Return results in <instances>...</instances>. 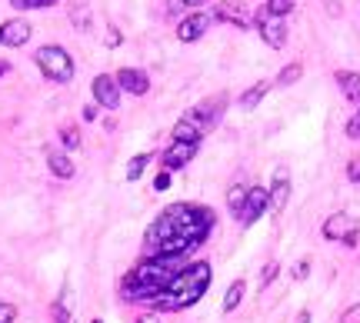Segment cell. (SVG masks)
Listing matches in <instances>:
<instances>
[{
	"label": "cell",
	"mask_w": 360,
	"mask_h": 323,
	"mask_svg": "<svg viewBox=\"0 0 360 323\" xmlns=\"http://www.w3.org/2000/svg\"><path fill=\"white\" fill-rule=\"evenodd\" d=\"M294 323H310V310H300V313H297V320Z\"/></svg>",
	"instance_id": "cell-36"
},
{
	"label": "cell",
	"mask_w": 360,
	"mask_h": 323,
	"mask_svg": "<svg viewBox=\"0 0 360 323\" xmlns=\"http://www.w3.org/2000/svg\"><path fill=\"white\" fill-rule=\"evenodd\" d=\"M94 100H97V107H103V110H117L120 107V87H117V80L110 74L94 77Z\"/></svg>",
	"instance_id": "cell-8"
},
{
	"label": "cell",
	"mask_w": 360,
	"mask_h": 323,
	"mask_svg": "<svg viewBox=\"0 0 360 323\" xmlns=\"http://www.w3.org/2000/svg\"><path fill=\"white\" fill-rule=\"evenodd\" d=\"M34 60H37L40 74L47 80H53V83H70L74 80V60L60 44H44L34 53Z\"/></svg>",
	"instance_id": "cell-4"
},
{
	"label": "cell",
	"mask_w": 360,
	"mask_h": 323,
	"mask_svg": "<svg viewBox=\"0 0 360 323\" xmlns=\"http://www.w3.org/2000/svg\"><path fill=\"white\" fill-rule=\"evenodd\" d=\"M147 164H151V153H137V157L127 164V180H140Z\"/></svg>",
	"instance_id": "cell-21"
},
{
	"label": "cell",
	"mask_w": 360,
	"mask_h": 323,
	"mask_svg": "<svg viewBox=\"0 0 360 323\" xmlns=\"http://www.w3.org/2000/svg\"><path fill=\"white\" fill-rule=\"evenodd\" d=\"M10 7H17V10H47V7H57V0H10Z\"/></svg>",
	"instance_id": "cell-24"
},
{
	"label": "cell",
	"mask_w": 360,
	"mask_h": 323,
	"mask_svg": "<svg viewBox=\"0 0 360 323\" xmlns=\"http://www.w3.org/2000/svg\"><path fill=\"white\" fill-rule=\"evenodd\" d=\"M10 74V60H0V77Z\"/></svg>",
	"instance_id": "cell-38"
},
{
	"label": "cell",
	"mask_w": 360,
	"mask_h": 323,
	"mask_svg": "<svg viewBox=\"0 0 360 323\" xmlns=\"http://www.w3.org/2000/svg\"><path fill=\"white\" fill-rule=\"evenodd\" d=\"M267 207H270L267 187H250V190H247V200H244V210H240V217H237V224H244V227L257 224Z\"/></svg>",
	"instance_id": "cell-7"
},
{
	"label": "cell",
	"mask_w": 360,
	"mask_h": 323,
	"mask_svg": "<svg viewBox=\"0 0 360 323\" xmlns=\"http://www.w3.org/2000/svg\"><path fill=\"white\" fill-rule=\"evenodd\" d=\"M344 130H347V137H350V140H360V110L350 117V120H347V127H344Z\"/></svg>",
	"instance_id": "cell-28"
},
{
	"label": "cell",
	"mask_w": 360,
	"mask_h": 323,
	"mask_svg": "<svg viewBox=\"0 0 360 323\" xmlns=\"http://www.w3.org/2000/svg\"><path fill=\"white\" fill-rule=\"evenodd\" d=\"M300 77H304V64H287L281 74H277V87H294Z\"/></svg>",
	"instance_id": "cell-20"
},
{
	"label": "cell",
	"mask_w": 360,
	"mask_h": 323,
	"mask_svg": "<svg viewBox=\"0 0 360 323\" xmlns=\"http://www.w3.org/2000/svg\"><path fill=\"white\" fill-rule=\"evenodd\" d=\"M207 287H210V263H207V260H197V263L183 267V270L170 280V287H167L164 297L151 300V303H154L157 310H183V307H194L197 300L204 297Z\"/></svg>",
	"instance_id": "cell-3"
},
{
	"label": "cell",
	"mask_w": 360,
	"mask_h": 323,
	"mask_svg": "<svg viewBox=\"0 0 360 323\" xmlns=\"http://www.w3.org/2000/svg\"><path fill=\"white\" fill-rule=\"evenodd\" d=\"M167 187H170V174H167V170H160V174L154 177V190L160 194V190H167Z\"/></svg>",
	"instance_id": "cell-31"
},
{
	"label": "cell",
	"mask_w": 360,
	"mask_h": 323,
	"mask_svg": "<svg viewBox=\"0 0 360 323\" xmlns=\"http://www.w3.org/2000/svg\"><path fill=\"white\" fill-rule=\"evenodd\" d=\"M307 274H310V260H300V263H297V267H294V280H307Z\"/></svg>",
	"instance_id": "cell-32"
},
{
	"label": "cell",
	"mask_w": 360,
	"mask_h": 323,
	"mask_svg": "<svg viewBox=\"0 0 360 323\" xmlns=\"http://www.w3.org/2000/svg\"><path fill=\"white\" fill-rule=\"evenodd\" d=\"M30 37H34V27L21 21V17L0 24V47H24Z\"/></svg>",
	"instance_id": "cell-9"
},
{
	"label": "cell",
	"mask_w": 360,
	"mask_h": 323,
	"mask_svg": "<svg viewBox=\"0 0 360 323\" xmlns=\"http://www.w3.org/2000/svg\"><path fill=\"white\" fill-rule=\"evenodd\" d=\"M117 87L120 90H127V94H133V97H144L147 90H151V80H147V74L144 70H133V67H124V70H117Z\"/></svg>",
	"instance_id": "cell-12"
},
{
	"label": "cell",
	"mask_w": 360,
	"mask_h": 323,
	"mask_svg": "<svg viewBox=\"0 0 360 323\" xmlns=\"http://www.w3.org/2000/svg\"><path fill=\"white\" fill-rule=\"evenodd\" d=\"M47 167H51V174L60 177V180H70V177H74V160H70L67 153H60V150H51Z\"/></svg>",
	"instance_id": "cell-16"
},
{
	"label": "cell",
	"mask_w": 360,
	"mask_h": 323,
	"mask_svg": "<svg viewBox=\"0 0 360 323\" xmlns=\"http://www.w3.org/2000/svg\"><path fill=\"white\" fill-rule=\"evenodd\" d=\"M277 270H281L277 263H267V267L260 270V287H263V290H267V287H270V283L277 280Z\"/></svg>",
	"instance_id": "cell-26"
},
{
	"label": "cell",
	"mask_w": 360,
	"mask_h": 323,
	"mask_svg": "<svg viewBox=\"0 0 360 323\" xmlns=\"http://www.w3.org/2000/svg\"><path fill=\"white\" fill-rule=\"evenodd\" d=\"M270 87H274V83H267V80H257V83L247 90V94H240V107H244V110H254L260 100L270 94Z\"/></svg>",
	"instance_id": "cell-17"
},
{
	"label": "cell",
	"mask_w": 360,
	"mask_h": 323,
	"mask_svg": "<svg viewBox=\"0 0 360 323\" xmlns=\"http://www.w3.org/2000/svg\"><path fill=\"white\" fill-rule=\"evenodd\" d=\"M347 180H354V183H360V157H354V160L347 164Z\"/></svg>",
	"instance_id": "cell-30"
},
{
	"label": "cell",
	"mask_w": 360,
	"mask_h": 323,
	"mask_svg": "<svg viewBox=\"0 0 360 323\" xmlns=\"http://www.w3.org/2000/svg\"><path fill=\"white\" fill-rule=\"evenodd\" d=\"M267 197H270V210L274 214H281L283 207H287V200H290V174H287V167L274 170V183H270Z\"/></svg>",
	"instance_id": "cell-11"
},
{
	"label": "cell",
	"mask_w": 360,
	"mask_h": 323,
	"mask_svg": "<svg viewBox=\"0 0 360 323\" xmlns=\"http://www.w3.org/2000/svg\"><path fill=\"white\" fill-rule=\"evenodd\" d=\"M180 260L183 257H170V260H144V263H137L133 267V274L124 280V297L127 300H157L167 294V287H170V280L183 270L180 267Z\"/></svg>",
	"instance_id": "cell-2"
},
{
	"label": "cell",
	"mask_w": 360,
	"mask_h": 323,
	"mask_svg": "<svg viewBox=\"0 0 360 323\" xmlns=\"http://www.w3.org/2000/svg\"><path fill=\"white\" fill-rule=\"evenodd\" d=\"M83 120H97V103H90V107H83Z\"/></svg>",
	"instance_id": "cell-35"
},
{
	"label": "cell",
	"mask_w": 360,
	"mask_h": 323,
	"mask_svg": "<svg viewBox=\"0 0 360 323\" xmlns=\"http://www.w3.org/2000/svg\"><path fill=\"white\" fill-rule=\"evenodd\" d=\"M214 224H217L214 210L201 203H170L147 230V247L157 260L187 257V250L201 247L210 237Z\"/></svg>",
	"instance_id": "cell-1"
},
{
	"label": "cell",
	"mask_w": 360,
	"mask_h": 323,
	"mask_svg": "<svg viewBox=\"0 0 360 323\" xmlns=\"http://www.w3.org/2000/svg\"><path fill=\"white\" fill-rule=\"evenodd\" d=\"M103 44H107V47H120V34H117V27H107V37H103Z\"/></svg>",
	"instance_id": "cell-33"
},
{
	"label": "cell",
	"mask_w": 360,
	"mask_h": 323,
	"mask_svg": "<svg viewBox=\"0 0 360 323\" xmlns=\"http://www.w3.org/2000/svg\"><path fill=\"white\" fill-rule=\"evenodd\" d=\"M244 200H247V187H240V183H233L231 190H227V207H231L233 220L240 217V210H244Z\"/></svg>",
	"instance_id": "cell-19"
},
{
	"label": "cell",
	"mask_w": 360,
	"mask_h": 323,
	"mask_svg": "<svg viewBox=\"0 0 360 323\" xmlns=\"http://www.w3.org/2000/svg\"><path fill=\"white\" fill-rule=\"evenodd\" d=\"M197 147H201V140H174L170 147L160 153V164H164V170H167V174H174V170H180V167H187V164L194 160Z\"/></svg>",
	"instance_id": "cell-5"
},
{
	"label": "cell",
	"mask_w": 360,
	"mask_h": 323,
	"mask_svg": "<svg viewBox=\"0 0 360 323\" xmlns=\"http://www.w3.org/2000/svg\"><path fill=\"white\" fill-rule=\"evenodd\" d=\"M337 83H340L344 97L360 107V74H354V70H337Z\"/></svg>",
	"instance_id": "cell-15"
},
{
	"label": "cell",
	"mask_w": 360,
	"mask_h": 323,
	"mask_svg": "<svg viewBox=\"0 0 360 323\" xmlns=\"http://www.w3.org/2000/svg\"><path fill=\"white\" fill-rule=\"evenodd\" d=\"M210 21H224V24H231V27H237V30H247L250 27V21L240 14V10H233V3H217L214 7V17Z\"/></svg>",
	"instance_id": "cell-14"
},
{
	"label": "cell",
	"mask_w": 360,
	"mask_h": 323,
	"mask_svg": "<svg viewBox=\"0 0 360 323\" xmlns=\"http://www.w3.org/2000/svg\"><path fill=\"white\" fill-rule=\"evenodd\" d=\"M207 30H210V14H187L177 27V37L183 44H194V40H201Z\"/></svg>",
	"instance_id": "cell-10"
},
{
	"label": "cell",
	"mask_w": 360,
	"mask_h": 323,
	"mask_svg": "<svg viewBox=\"0 0 360 323\" xmlns=\"http://www.w3.org/2000/svg\"><path fill=\"white\" fill-rule=\"evenodd\" d=\"M340 323H360V303L347 307V310H344V317H340Z\"/></svg>",
	"instance_id": "cell-29"
},
{
	"label": "cell",
	"mask_w": 360,
	"mask_h": 323,
	"mask_svg": "<svg viewBox=\"0 0 360 323\" xmlns=\"http://www.w3.org/2000/svg\"><path fill=\"white\" fill-rule=\"evenodd\" d=\"M70 21H74L80 30H90V7H87V3H74V7H70Z\"/></svg>",
	"instance_id": "cell-22"
},
{
	"label": "cell",
	"mask_w": 360,
	"mask_h": 323,
	"mask_svg": "<svg viewBox=\"0 0 360 323\" xmlns=\"http://www.w3.org/2000/svg\"><path fill=\"white\" fill-rule=\"evenodd\" d=\"M60 137H64V147H67V150H77L80 147L77 127H64V130H60Z\"/></svg>",
	"instance_id": "cell-25"
},
{
	"label": "cell",
	"mask_w": 360,
	"mask_h": 323,
	"mask_svg": "<svg viewBox=\"0 0 360 323\" xmlns=\"http://www.w3.org/2000/svg\"><path fill=\"white\" fill-rule=\"evenodd\" d=\"M14 320H17V307L0 300V323H14Z\"/></svg>",
	"instance_id": "cell-27"
},
{
	"label": "cell",
	"mask_w": 360,
	"mask_h": 323,
	"mask_svg": "<svg viewBox=\"0 0 360 323\" xmlns=\"http://www.w3.org/2000/svg\"><path fill=\"white\" fill-rule=\"evenodd\" d=\"M290 10H294V0H267V14L277 17V21H283Z\"/></svg>",
	"instance_id": "cell-23"
},
{
	"label": "cell",
	"mask_w": 360,
	"mask_h": 323,
	"mask_svg": "<svg viewBox=\"0 0 360 323\" xmlns=\"http://www.w3.org/2000/svg\"><path fill=\"white\" fill-rule=\"evenodd\" d=\"M324 7H327V14H331V17H340V14H344L340 0H324Z\"/></svg>",
	"instance_id": "cell-34"
},
{
	"label": "cell",
	"mask_w": 360,
	"mask_h": 323,
	"mask_svg": "<svg viewBox=\"0 0 360 323\" xmlns=\"http://www.w3.org/2000/svg\"><path fill=\"white\" fill-rule=\"evenodd\" d=\"M140 323H160V317H144Z\"/></svg>",
	"instance_id": "cell-39"
},
{
	"label": "cell",
	"mask_w": 360,
	"mask_h": 323,
	"mask_svg": "<svg viewBox=\"0 0 360 323\" xmlns=\"http://www.w3.org/2000/svg\"><path fill=\"white\" fill-rule=\"evenodd\" d=\"M244 294H247V283H244V280H233L231 287H227V297H224V313L237 310L240 300H244Z\"/></svg>",
	"instance_id": "cell-18"
},
{
	"label": "cell",
	"mask_w": 360,
	"mask_h": 323,
	"mask_svg": "<svg viewBox=\"0 0 360 323\" xmlns=\"http://www.w3.org/2000/svg\"><path fill=\"white\" fill-rule=\"evenodd\" d=\"M254 24H257L260 37H263V44H267V47L281 50L283 44H287V27H283V21H277V17H270V14H267V7H260V10H257Z\"/></svg>",
	"instance_id": "cell-6"
},
{
	"label": "cell",
	"mask_w": 360,
	"mask_h": 323,
	"mask_svg": "<svg viewBox=\"0 0 360 323\" xmlns=\"http://www.w3.org/2000/svg\"><path fill=\"white\" fill-rule=\"evenodd\" d=\"M350 233H357V220H350L347 214H334L324 220V237L327 240H347Z\"/></svg>",
	"instance_id": "cell-13"
},
{
	"label": "cell",
	"mask_w": 360,
	"mask_h": 323,
	"mask_svg": "<svg viewBox=\"0 0 360 323\" xmlns=\"http://www.w3.org/2000/svg\"><path fill=\"white\" fill-rule=\"evenodd\" d=\"M94 323H103V320H94Z\"/></svg>",
	"instance_id": "cell-40"
},
{
	"label": "cell",
	"mask_w": 360,
	"mask_h": 323,
	"mask_svg": "<svg viewBox=\"0 0 360 323\" xmlns=\"http://www.w3.org/2000/svg\"><path fill=\"white\" fill-rule=\"evenodd\" d=\"M204 0H180V7H201Z\"/></svg>",
	"instance_id": "cell-37"
}]
</instances>
